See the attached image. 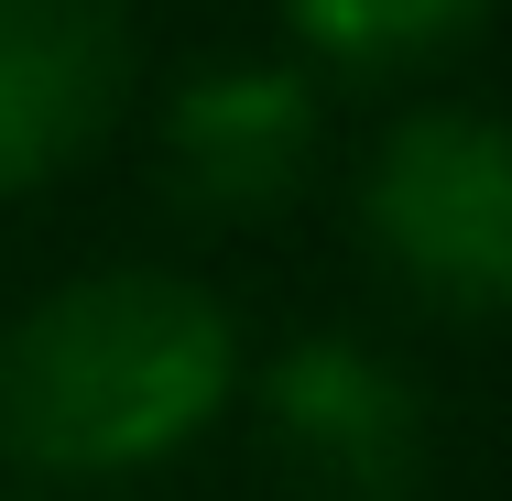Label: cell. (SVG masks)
Here are the masks:
<instances>
[{"label":"cell","instance_id":"3957f363","mask_svg":"<svg viewBox=\"0 0 512 501\" xmlns=\"http://www.w3.org/2000/svg\"><path fill=\"white\" fill-rule=\"evenodd\" d=\"M262 425L316 501H404L425 480V403L360 338H306L262 371Z\"/></svg>","mask_w":512,"mask_h":501},{"label":"cell","instance_id":"8992f818","mask_svg":"<svg viewBox=\"0 0 512 501\" xmlns=\"http://www.w3.org/2000/svg\"><path fill=\"white\" fill-rule=\"evenodd\" d=\"M491 0H284V22L306 33L327 66L349 77H393V66H436L447 44L480 33Z\"/></svg>","mask_w":512,"mask_h":501},{"label":"cell","instance_id":"7a4b0ae2","mask_svg":"<svg viewBox=\"0 0 512 501\" xmlns=\"http://www.w3.org/2000/svg\"><path fill=\"white\" fill-rule=\"evenodd\" d=\"M371 251L447 316H512V120L414 109L371 153Z\"/></svg>","mask_w":512,"mask_h":501},{"label":"cell","instance_id":"6da1fadb","mask_svg":"<svg viewBox=\"0 0 512 501\" xmlns=\"http://www.w3.org/2000/svg\"><path fill=\"white\" fill-rule=\"evenodd\" d=\"M240 382V338L186 273H77L0 349V447L66 480L153 469Z\"/></svg>","mask_w":512,"mask_h":501},{"label":"cell","instance_id":"5b68a950","mask_svg":"<svg viewBox=\"0 0 512 501\" xmlns=\"http://www.w3.org/2000/svg\"><path fill=\"white\" fill-rule=\"evenodd\" d=\"M316 164V99L284 66H218L164 109V175L207 218H273Z\"/></svg>","mask_w":512,"mask_h":501},{"label":"cell","instance_id":"277c9868","mask_svg":"<svg viewBox=\"0 0 512 501\" xmlns=\"http://www.w3.org/2000/svg\"><path fill=\"white\" fill-rule=\"evenodd\" d=\"M131 88V33L109 0H0V197L66 175Z\"/></svg>","mask_w":512,"mask_h":501}]
</instances>
